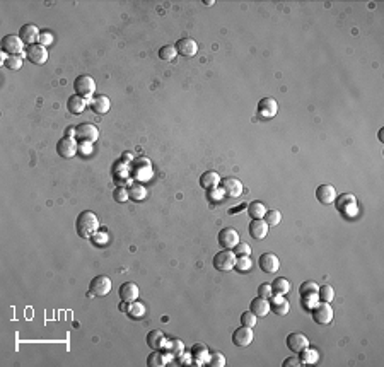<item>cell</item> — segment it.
<instances>
[{"label": "cell", "mask_w": 384, "mask_h": 367, "mask_svg": "<svg viewBox=\"0 0 384 367\" xmlns=\"http://www.w3.org/2000/svg\"><path fill=\"white\" fill-rule=\"evenodd\" d=\"M337 197L338 195H337V190H335L333 185H319V187L316 188V198H318V202L323 205L333 203Z\"/></svg>", "instance_id": "cell-18"}, {"label": "cell", "mask_w": 384, "mask_h": 367, "mask_svg": "<svg viewBox=\"0 0 384 367\" xmlns=\"http://www.w3.org/2000/svg\"><path fill=\"white\" fill-rule=\"evenodd\" d=\"M263 220L266 222V226H268V227H275L282 222V214L279 212V210H266Z\"/></svg>", "instance_id": "cell-38"}, {"label": "cell", "mask_w": 384, "mask_h": 367, "mask_svg": "<svg viewBox=\"0 0 384 367\" xmlns=\"http://www.w3.org/2000/svg\"><path fill=\"white\" fill-rule=\"evenodd\" d=\"M258 116L265 120H271L279 111V102H277L273 97H263L258 102Z\"/></svg>", "instance_id": "cell-13"}, {"label": "cell", "mask_w": 384, "mask_h": 367, "mask_svg": "<svg viewBox=\"0 0 384 367\" xmlns=\"http://www.w3.org/2000/svg\"><path fill=\"white\" fill-rule=\"evenodd\" d=\"M176 57H178V51L174 45H164L162 48H159V58H161V60L173 62Z\"/></svg>", "instance_id": "cell-36"}, {"label": "cell", "mask_w": 384, "mask_h": 367, "mask_svg": "<svg viewBox=\"0 0 384 367\" xmlns=\"http://www.w3.org/2000/svg\"><path fill=\"white\" fill-rule=\"evenodd\" d=\"M4 67L9 68V70H19V68L22 67V57L21 55L7 57L6 60H4Z\"/></svg>", "instance_id": "cell-40"}, {"label": "cell", "mask_w": 384, "mask_h": 367, "mask_svg": "<svg viewBox=\"0 0 384 367\" xmlns=\"http://www.w3.org/2000/svg\"><path fill=\"white\" fill-rule=\"evenodd\" d=\"M318 297L321 302H332L333 297H335V291L333 287L330 285V283H324V285H321L318 289Z\"/></svg>", "instance_id": "cell-37"}, {"label": "cell", "mask_w": 384, "mask_h": 367, "mask_svg": "<svg viewBox=\"0 0 384 367\" xmlns=\"http://www.w3.org/2000/svg\"><path fill=\"white\" fill-rule=\"evenodd\" d=\"M98 229H99V219L92 210H84V212L77 215L75 231L80 238L89 239L98 232Z\"/></svg>", "instance_id": "cell-1"}, {"label": "cell", "mask_w": 384, "mask_h": 367, "mask_svg": "<svg viewBox=\"0 0 384 367\" xmlns=\"http://www.w3.org/2000/svg\"><path fill=\"white\" fill-rule=\"evenodd\" d=\"M139 285L133 282H125L120 285V299L125 302H133L139 299Z\"/></svg>", "instance_id": "cell-22"}, {"label": "cell", "mask_w": 384, "mask_h": 367, "mask_svg": "<svg viewBox=\"0 0 384 367\" xmlns=\"http://www.w3.org/2000/svg\"><path fill=\"white\" fill-rule=\"evenodd\" d=\"M221 181L222 179L217 171H205V173L200 176V187L203 190H207V192H212V190L221 187Z\"/></svg>", "instance_id": "cell-21"}, {"label": "cell", "mask_w": 384, "mask_h": 367, "mask_svg": "<svg viewBox=\"0 0 384 367\" xmlns=\"http://www.w3.org/2000/svg\"><path fill=\"white\" fill-rule=\"evenodd\" d=\"M270 311H273L275 314H279V316H285V314H289V311H290V304H289V301L285 299V296H271L270 297Z\"/></svg>", "instance_id": "cell-23"}, {"label": "cell", "mask_w": 384, "mask_h": 367, "mask_svg": "<svg viewBox=\"0 0 384 367\" xmlns=\"http://www.w3.org/2000/svg\"><path fill=\"white\" fill-rule=\"evenodd\" d=\"M253 338H255V335H253V328H248V326H241L237 328L234 331V335H232V344L236 347H239V349H246L248 345L253 344Z\"/></svg>", "instance_id": "cell-14"}, {"label": "cell", "mask_w": 384, "mask_h": 367, "mask_svg": "<svg viewBox=\"0 0 384 367\" xmlns=\"http://www.w3.org/2000/svg\"><path fill=\"white\" fill-rule=\"evenodd\" d=\"M333 203H335V207L338 208V212L348 215V217H352V215H355V214L359 212L357 198L353 197L352 193H343V195H340V197L335 198Z\"/></svg>", "instance_id": "cell-3"}, {"label": "cell", "mask_w": 384, "mask_h": 367, "mask_svg": "<svg viewBox=\"0 0 384 367\" xmlns=\"http://www.w3.org/2000/svg\"><path fill=\"white\" fill-rule=\"evenodd\" d=\"M128 195H130V200H135V202H142L147 197V190H145L144 185H130L128 188Z\"/></svg>", "instance_id": "cell-34"}, {"label": "cell", "mask_w": 384, "mask_h": 367, "mask_svg": "<svg viewBox=\"0 0 384 367\" xmlns=\"http://www.w3.org/2000/svg\"><path fill=\"white\" fill-rule=\"evenodd\" d=\"M189 357H191V360L195 362L197 365H203L208 362V357H210V354H208V347L202 345V344H197L191 347V350H189Z\"/></svg>", "instance_id": "cell-25"}, {"label": "cell", "mask_w": 384, "mask_h": 367, "mask_svg": "<svg viewBox=\"0 0 384 367\" xmlns=\"http://www.w3.org/2000/svg\"><path fill=\"white\" fill-rule=\"evenodd\" d=\"M221 190L224 192V195L229 198H239L242 195V190H244V187H242V183L239 179L232 178V176H229V178H224L221 181Z\"/></svg>", "instance_id": "cell-10"}, {"label": "cell", "mask_w": 384, "mask_h": 367, "mask_svg": "<svg viewBox=\"0 0 384 367\" xmlns=\"http://www.w3.org/2000/svg\"><path fill=\"white\" fill-rule=\"evenodd\" d=\"M166 354L171 357V359H178L184 354V344L178 338H171L166 342Z\"/></svg>", "instance_id": "cell-29"}, {"label": "cell", "mask_w": 384, "mask_h": 367, "mask_svg": "<svg viewBox=\"0 0 384 367\" xmlns=\"http://www.w3.org/2000/svg\"><path fill=\"white\" fill-rule=\"evenodd\" d=\"M0 46H2L4 53H7L9 57H12V55H21L24 43L21 38H19V34H6V36L2 38Z\"/></svg>", "instance_id": "cell-7"}, {"label": "cell", "mask_w": 384, "mask_h": 367, "mask_svg": "<svg viewBox=\"0 0 384 367\" xmlns=\"http://www.w3.org/2000/svg\"><path fill=\"white\" fill-rule=\"evenodd\" d=\"M89 104H91V110L94 111L96 115H106L111 108V101L108 96L101 94V96L92 97V99L89 101Z\"/></svg>", "instance_id": "cell-24"}, {"label": "cell", "mask_w": 384, "mask_h": 367, "mask_svg": "<svg viewBox=\"0 0 384 367\" xmlns=\"http://www.w3.org/2000/svg\"><path fill=\"white\" fill-rule=\"evenodd\" d=\"M382 130H384V128L379 130V140H381V142H382Z\"/></svg>", "instance_id": "cell-52"}, {"label": "cell", "mask_w": 384, "mask_h": 367, "mask_svg": "<svg viewBox=\"0 0 384 367\" xmlns=\"http://www.w3.org/2000/svg\"><path fill=\"white\" fill-rule=\"evenodd\" d=\"M268 226H266V222L263 219H253L250 222V226H248V231H250V236L253 239H256V241H261V239H265L268 236Z\"/></svg>", "instance_id": "cell-15"}, {"label": "cell", "mask_w": 384, "mask_h": 367, "mask_svg": "<svg viewBox=\"0 0 384 367\" xmlns=\"http://www.w3.org/2000/svg\"><path fill=\"white\" fill-rule=\"evenodd\" d=\"M290 287L292 285H290V282L285 277H279L271 282V291H273L275 296H287L290 292Z\"/></svg>", "instance_id": "cell-30"}, {"label": "cell", "mask_w": 384, "mask_h": 367, "mask_svg": "<svg viewBox=\"0 0 384 367\" xmlns=\"http://www.w3.org/2000/svg\"><path fill=\"white\" fill-rule=\"evenodd\" d=\"M303 365V362H300L297 357H289V359L284 360V364H282V367H300Z\"/></svg>", "instance_id": "cell-49"}, {"label": "cell", "mask_w": 384, "mask_h": 367, "mask_svg": "<svg viewBox=\"0 0 384 367\" xmlns=\"http://www.w3.org/2000/svg\"><path fill=\"white\" fill-rule=\"evenodd\" d=\"M258 296L265 297V299H270L273 296V291H271V283H261L258 287Z\"/></svg>", "instance_id": "cell-47"}, {"label": "cell", "mask_w": 384, "mask_h": 367, "mask_svg": "<svg viewBox=\"0 0 384 367\" xmlns=\"http://www.w3.org/2000/svg\"><path fill=\"white\" fill-rule=\"evenodd\" d=\"M266 214V207L261 202H251L248 205V215H250L251 219H263Z\"/></svg>", "instance_id": "cell-33"}, {"label": "cell", "mask_w": 384, "mask_h": 367, "mask_svg": "<svg viewBox=\"0 0 384 367\" xmlns=\"http://www.w3.org/2000/svg\"><path fill=\"white\" fill-rule=\"evenodd\" d=\"M86 108H87V101L84 99V97H80V96H77V94L70 96L69 101H67V110H69L72 115L84 113Z\"/></svg>", "instance_id": "cell-28"}, {"label": "cell", "mask_w": 384, "mask_h": 367, "mask_svg": "<svg viewBox=\"0 0 384 367\" xmlns=\"http://www.w3.org/2000/svg\"><path fill=\"white\" fill-rule=\"evenodd\" d=\"M256 321H258V316H256L255 312L250 311V309L244 311V312L241 314V325H242V326L253 328V326L256 325Z\"/></svg>", "instance_id": "cell-42"}, {"label": "cell", "mask_w": 384, "mask_h": 367, "mask_svg": "<svg viewBox=\"0 0 384 367\" xmlns=\"http://www.w3.org/2000/svg\"><path fill=\"white\" fill-rule=\"evenodd\" d=\"M232 251H234V254H236V258L237 256H250V254H251V246H250V244H248V243H237L236 244V246H234V249H232Z\"/></svg>", "instance_id": "cell-45"}, {"label": "cell", "mask_w": 384, "mask_h": 367, "mask_svg": "<svg viewBox=\"0 0 384 367\" xmlns=\"http://www.w3.org/2000/svg\"><path fill=\"white\" fill-rule=\"evenodd\" d=\"M203 4H205V6H213L215 2H213V0H203Z\"/></svg>", "instance_id": "cell-51"}, {"label": "cell", "mask_w": 384, "mask_h": 367, "mask_svg": "<svg viewBox=\"0 0 384 367\" xmlns=\"http://www.w3.org/2000/svg\"><path fill=\"white\" fill-rule=\"evenodd\" d=\"M168 359H171L168 354H162L161 350H154L152 354L147 357V365L149 367H164L168 364Z\"/></svg>", "instance_id": "cell-31"}, {"label": "cell", "mask_w": 384, "mask_h": 367, "mask_svg": "<svg viewBox=\"0 0 384 367\" xmlns=\"http://www.w3.org/2000/svg\"><path fill=\"white\" fill-rule=\"evenodd\" d=\"M74 89L77 96L84 97V99H89L96 91V82L91 75H86L84 73V75H79L74 81Z\"/></svg>", "instance_id": "cell-4"}, {"label": "cell", "mask_w": 384, "mask_h": 367, "mask_svg": "<svg viewBox=\"0 0 384 367\" xmlns=\"http://www.w3.org/2000/svg\"><path fill=\"white\" fill-rule=\"evenodd\" d=\"M113 198H115V202H118V203H125V202H128V200H130L128 190H126L125 187H118V188H115V190H113Z\"/></svg>", "instance_id": "cell-44"}, {"label": "cell", "mask_w": 384, "mask_h": 367, "mask_svg": "<svg viewBox=\"0 0 384 367\" xmlns=\"http://www.w3.org/2000/svg\"><path fill=\"white\" fill-rule=\"evenodd\" d=\"M207 365H210V367H224V365H226V357H224L221 352H212L210 357H208Z\"/></svg>", "instance_id": "cell-43"}, {"label": "cell", "mask_w": 384, "mask_h": 367, "mask_svg": "<svg viewBox=\"0 0 384 367\" xmlns=\"http://www.w3.org/2000/svg\"><path fill=\"white\" fill-rule=\"evenodd\" d=\"M258 263H260V268L265 273H275L280 268V260L275 253H263L260 256Z\"/></svg>", "instance_id": "cell-17"}, {"label": "cell", "mask_w": 384, "mask_h": 367, "mask_svg": "<svg viewBox=\"0 0 384 367\" xmlns=\"http://www.w3.org/2000/svg\"><path fill=\"white\" fill-rule=\"evenodd\" d=\"M250 311L255 312L258 318H263L270 312V301L265 299V297H261V296L255 297V299L251 301V304H250Z\"/></svg>", "instance_id": "cell-26"}, {"label": "cell", "mask_w": 384, "mask_h": 367, "mask_svg": "<svg viewBox=\"0 0 384 367\" xmlns=\"http://www.w3.org/2000/svg\"><path fill=\"white\" fill-rule=\"evenodd\" d=\"M40 34L41 31L38 29L35 24H24V26L19 29V38L22 40V43H26V45H35V43L40 40Z\"/></svg>", "instance_id": "cell-19"}, {"label": "cell", "mask_w": 384, "mask_h": 367, "mask_svg": "<svg viewBox=\"0 0 384 367\" xmlns=\"http://www.w3.org/2000/svg\"><path fill=\"white\" fill-rule=\"evenodd\" d=\"M128 304H130V302H125V301H121V304H120V311H123V312H126V311H128Z\"/></svg>", "instance_id": "cell-50"}, {"label": "cell", "mask_w": 384, "mask_h": 367, "mask_svg": "<svg viewBox=\"0 0 384 367\" xmlns=\"http://www.w3.org/2000/svg\"><path fill=\"white\" fill-rule=\"evenodd\" d=\"M111 287H113V283H111V278L106 277V275H98L94 277L89 283V294L91 296H108L111 292Z\"/></svg>", "instance_id": "cell-5"}, {"label": "cell", "mask_w": 384, "mask_h": 367, "mask_svg": "<svg viewBox=\"0 0 384 367\" xmlns=\"http://www.w3.org/2000/svg\"><path fill=\"white\" fill-rule=\"evenodd\" d=\"M217 241L222 249H234L236 244L239 243V234L232 227H224L221 229V232H218Z\"/></svg>", "instance_id": "cell-11"}, {"label": "cell", "mask_w": 384, "mask_h": 367, "mask_svg": "<svg viewBox=\"0 0 384 367\" xmlns=\"http://www.w3.org/2000/svg\"><path fill=\"white\" fill-rule=\"evenodd\" d=\"M166 335L162 333L161 330H152L150 333L147 335V345L150 347V349L154 350H161L164 349V345H166Z\"/></svg>", "instance_id": "cell-27"}, {"label": "cell", "mask_w": 384, "mask_h": 367, "mask_svg": "<svg viewBox=\"0 0 384 367\" xmlns=\"http://www.w3.org/2000/svg\"><path fill=\"white\" fill-rule=\"evenodd\" d=\"M311 311H313V320L318 325H330L333 321V307L330 306V302H318Z\"/></svg>", "instance_id": "cell-8"}, {"label": "cell", "mask_w": 384, "mask_h": 367, "mask_svg": "<svg viewBox=\"0 0 384 367\" xmlns=\"http://www.w3.org/2000/svg\"><path fill=\"white\" fill-rule=\"evenodd\" d=\"M318 289H319V285L316 283L314 280H306L303 285H300V289H299V292L300 294H306V292H318Z\"/></svg>", "instance_id": "cell-46"}, {"label": "cell", "mask_w": 384, "mask_h": 367, "mask_svg": "<svg viewBox=\"0 0 384 367\" xmlns=\"http://www.w3.org/2000/svg\"><path fill=\"white\" fill-rule=\"evenodd\" d=\"M99 137V130L92 123H80L75 126V139L79 142H86V144H94Z\"/></svg>", "instance_id": "cell-6"}, {"label": "cell", "mask_w": 384, "mask_h": 367, "mask_svg": "<svg viewBox=\"0 0 384 367\" xmlns=\"http://www.w3.org/2000/svg\"><path fill=\"white\" fill-rule=\"evenodd\" d=\"M299 360L303 362V364H316V362L319 360V354L316 349H311V347H306L303 352H299Z\"/></svg>", "instance_id": "cell-32"}, {"label": "cell", "mask_w": 384, "mask_h": 367, "mask_svg": "<svg viewBox=\"0 0 384 367\" xmlns=\"http://www.w3.org/2000/svg\"><path fill=\"white\" fill-rule=\"evenodd\" d=\"M251 267H253V261L250 256H237L236 258V267H234L236 270L244 273V272H250Z\"/></svg>", "instance_id": "cell-41"}, {"label": "cell", "mask_w": 384, "mask_h": 367, "mask_svg": "<svg viewBox=\"0 0 384 367\" xmlns=\"http://www.w3.org/2000/svg\"><path fill=\"white\" fill-rule=\"evenodd\" d=\"M176 51L179 53L181 57H195L197 51H198V45L195 40H191V38H181V40L176 41Z\"/></svg>", "instance_id": "cell-20"}, {"label": "cell", "mask_w": 384, "mask_h": 367, "mask_svg": "<svg viewBox=\"0 0 384 367\" xmlns=\"http://www.w3.org/2000/svg\"><path fill=\"white\" fill-rule=\"evenodd\" d=\"M26 57L28 60L35 65H45L48 62V50L46 46L40 45V43H35V45H29L26 48Z\"/></svg>", "instance_id": "cell-9"}, {"label": "cell", "mask_w": 384, "mask_h": 367, "mask_svg": "<svg viewBox=\"0 0 384 367\" xmlns=\"http://www.w3.org/2000/svg\"><path fill=\"white\" fill-rule=\"evenodd\" d=\"M287 347H289L294 354H299V352H303L306 347H309V340L304 333L295 331V333H290L289 336H287Z\"/></svg>", "instance_id": "cell-16"}, {"label": "cell", "mask_w": 384, "mask_h": 367, "mask_svg": "<svg viewBox=\"0 0 384 367\" xmlns=\"http://www.w3.org/2000/svg\"><path fill=\"white\" fill-rule=\"evenodd\" d=\"M319 302V297H318V292H306V294H300V304L306 309H313V307Z\"/></svg>", "instance_id": "cell-35"}, {"label": "cell", "mask_w": 384, "mask_h": 367, "mask_svg": "<svg viewBox=\"0 0 384 367\" xmlns=\"http://www.w3.org/2000/svg\"><path fill=\"white\" fill-rule=\"evenodd\" d=\"M38 43H40V45H43V46L51 45V43H53V34H51L50 31H41L40 40H38Z\"/></svg>", "instance_id": "cell-48"}, {"label": "cell", "mask_w": 384, "mask_h": 367, "mask_svg": "<svg viewBox=\"0 0 384 367\" xmlns=\"http://www.w3.org/2000/svg\"><path fill=\"white\" fill-rule=\"evenodd\" d=\"M126 312H128V316H132V318H142L145 314V306L142 304V302L133 301L128 304V311Z\"/></svg>", "instance_id": "cell-39"}, {"label": "cell", "mask_w": 384, "mask_h": 367, "mask_svg": "<svg viewBox=\"0 0 384 367\" xmlns=\"http://www.w3.org/2000/svg\"><path fill=\"white\" fill-rule=\"evenodd\" d=\"M57 152L63 159H72L77 154V142L72 137H63L57 142Z\"/></svg>", "instance_id": "cell-12"}, {"label": "cell", "mask_w": 384, "mask_h": 367, "mask_svg": "<svg viewBox=\"0 0 384 367\" xmlns=\"http://www.w3.org/2000/svg\"><path fill=\"white\" fill-rule=\"evenodd\" d=\"M213 267L218 272H231L236 267V254L232 249H221L213 256Z\"/></svg>", "instance_id": "cell-2"}]
</instances>
